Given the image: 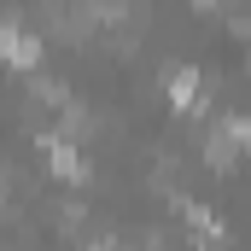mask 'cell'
<instances>
[{"label":"cell","mask_w":251,"mask_h":251,"mask_svg":"<svg viewBox=\"0 0 251 251\" xmlns=\"http://www.w3.org/2000/svg\"><path fill=\"white\" fill-rule=\"evenodd\" d=\"M0 59L18 64V70H29V64L41 59V47H35V35H29V29H18V24H6V18H0Z\"/></svg>","instance_id":"6da1fadb"},{"label":"cell","mask_w":251,"mask_h":251,"mask_svg":"<svg viewBox=\"0 0 251 251\" xmlns=\"http://www.w3.org/2000/svg\"><path fill=\"white\" fill-rule=\"evenodd\" d=\"M47 164H53V176H64V181H82L88 176L82 158H76V146H64L59 134H47Z\"/></svg>","instance_id":"7a4b0ae2"},{"label":"cell","mask_w":251,"mask_h":251,"mask_svg":"<svg viewBox=\"0 0 251 251\" xmlns=\"http://www.w3.org/2000/svg\"><path fill=\"white\" fill-rule=\"evenodd\" d=\"M170 100H176L181 111H199V105H204V100H199V76H193V70H176V76H170Z\"/></svg>","instance_id":"3957f363"}]
</instances>
